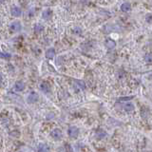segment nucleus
I'll use <instances>...</instances> for the list:
<instances>
[{
  "label": "nucleus",
  "mask_w": 152,
  "mask_h": 152,
  "mask_svg": "<svg viewBox=\"0 0 152 152\" xmlns=\"http://www.w3.org/2000/svg\"><path fill=\"white\" fill-rule=\"evenodd\" d=\"M67 134H69V136L70 138L76 139V138L78 137V135H79V129H78V127H76L74 126H70L69 129H67Z\"/></svg>",
  "instance_id": "nucleus-1"
},
{
  "label": "nucleus",
  "mask_w": 152,
  "mask_h": 152,
  "mask_svg": "<svg viewBox=\"0 0 152 152\" xmlns=\"http://www.w3.org/2000/svg\"><path fill=\"white\" fill-rule=\"evenodd\" d=\"M38 99H39L38 94L36 93V92H34V91H32V92H31V93L28 95V97H27V102L29 103V104H34V103L37 102Z\"/></svg>",
  "instance_id": "nucleus-2"
},
{
  "label": "nucleus",
  "mask_w": 152,
  "mask_h": 152,
  "mask_svg": "<svg viewBox=\"0 0 152 152\" xmlns=\"http://www.w3.org/2000/svg\"><path fill=\"white\" fill-rule=\"evenodd\" d=\"M11 13H12V16H14V17H19V16H21V14H22V11H21V9L19 8V7L17 6H12V8H11Z\"/></svg>",
  "instance_id": "nucleus-3"
},
{
  "label": "nucleus",
  "mask_w": 152,
  "mask_h": 152,
  "mask_svg": "<svg viewBox=\"0 0 152 152\" xmlns=\"http://www.w3.org/2000/svg\"><path fill=\"white\" fill-rule=\"evenodd\" d=\"M10 29L12 32H20L21 29H22V26H21L20 22H18V21H14V22H12L11 24V26H10Z\"/></svg>",
  "instance_id": "nucleus-4"
},
{
  "label": "nucleus",
  "mask_w": 152,
  "mask_h": 152,
  "mask_svg": "<svg viewBox=\"0 0 152 152\" xmlns=\"http://www.w3.org/2000/svg\"><path fill=\"white\" fill-rule=\"evenodd\" d=\"M50 135H51V137H52L54 140L58 141V140H60V139L62 138V131L59 128H55V129H53L52 131H51Z\"/></svg>",
  "instance_id": "nucleus-5"
},
{
  "label": "nucleus",
  "mask_w": 152,
  "mask_h": 152,
  "mask_svg": "<svg viewBox=\"0 0 152 152\" xmlns=\"http://www.w3.org/2000/svg\"><path fill=\"white\" fill-rule=\"evenodd\" d=\"M13 88L15 91H22L25 88V84L22 81H17L13 86Z\"/></svg>",
  "instance_id": "nucleus-6"
},
{
  "label": "nucleus",
  "mask_w": 152,
  "mask_h": 152,
  "mask_svg": "<svg viewBox=\"0 0 152 152\" xmlns=\"http://www.w3.org/2000/svg\"><path fill=\"white\" fill-rule=\"evenodd\" d=\"M46 58L48 59H53L55 57V50L53 49V48H50L49 50L46 51Z\"/></svg>",
  "instance_id": "nucleus-7"
},
{
  "label": "nucleus",
  "mask_w": 152,
  "mask_h": 152,
  "mask_svg": "<svg viewBox=\"0 0 152 152\" xmlns=\"http://www.w3.org/2000/svg\"><path fill=\"white\" fill-rule=\"evenodd\" d=\"M51 16H52V12H51V10H50V9L44 11L43 13H42V17H43V19H45V20H50V18H51Z\"/></svg>",
  "instance_id": "nucleus-8"
},
{
  "label": "nucleus",
  "mask_w": 152,
  "mask_h": 152,
  "mask_svg": "<svg viewBox=\"0 0 152 152\" xmlns=\"http://www.w3.org/2000/svg\"><path fill=\"white\" fill-rule=\"evenodd\" d=\"M105 47L108 48V50H112V49H114V48L116 47L115 41L111 40V39H107L105 42Z\"/></svg>",
  "instance_id": "nucleus-9"
},
{
  "label": "nucleus",
  "mask_w": 152,
  "mask_h": 152,
  "mask_svg": "<svg viewBox=\"0 0 152 152\" xmlns=\"http://www.w3.org/2000/svg\"><path fill=\"white\" fill-rule=\"evenodd\" d=\"M40 89H41L44 93H48V92H50V87L48 83L43 82V83H41V85H40Z\"/></svg>",
  "instance_id": "nucleus-10"
},
{
  "label": "nucleus",
  "mask_w": 152,
  "mask_h": 152,
  "mask_svg": "<svg viewBox=\"0 0 152 152\" xmlns=\"http://www.w3.org/2000/svg\"><path fill=\"white\" fill-rule=\"evenodd\" d=\"M130 9H131V5H130L128 2H125V3H123L121 5V11L124 12H129Z\"/></svg>",
  "instance_id": "nucleus-11"
},
{
  "label": "nucleus",
  "mask_w": 152,
  "mask_h": 152,
  "mask_svg": "<svg viewBox=\"0 0 152 152\" xmlns=\"http://www.w3.org/2000/svg\"><path fill=\"white\" fill-rule=\"evenodd\" d=\"M75 86L77 87V88H79V89H82V90H84V89H86V84L84 81H82V80H75Z\"/></svg>",
  "instance_id": "nucleus-12"
},
{
  "label": "nucleus",
  "mask_w": 152,
  "mask_h": 152,
  "mask_svg": "<svg viewBox=\"0 0 152 152\" xmlns=\"http://www.w3.org/2000/svg\"><path fill=\"white\" fill-rule=\"evenodd\" d=\"M38 152H50V147L45 143H39Z\"/></svg>",
  "instance_id": "nucleus-13"
},
{
  "label": "nucleus",
  "mask_w": 152,
  "mask_h": 152,
  "mask_svg": "<svg viewBox=\"0 0 152 152\" xmlns=\"http://www.w3.org/2000/svg\"><path fill=\"white\" fill-rule=\"evenodd\" d=\"M124 109L127 112H131L132 110H134V105L131 104V103H126L124 105Z\"/></svg>",
  "instance_id": "nucleus-14"
},
{
  "label": "nucleus",
  "mask_w": 152,
  "mask_h": 152,
  "mask_svg": "<svg viewBox=\"0 0 152 152\" xmlns=\"http://www.w3.org/2000/svg\"><path fill=\"white\" fill-rule=\"evenodd\" d=\"M96 136L97 138H99V139H103V138H105L107 136V132L105 130H103V129H99V130H97L96 132Z\"/></svg>",
  "instance_id": "nucleus-15"
},
{
  "label": "nucleus",
  "mask_w": 152,
  "mask_h": 152,
  "mask_svg": "<svg viewBox=\"0 0 152 152\" xmlns=\"http://www.w3.org/2000/svg\"><path fill=\"white\" fill-rule=\"evenodd\" d=\"M43 29H44V27H43V25H41V24H36L34 26L35 33H40L41 32H43Z\"/></svg>",
  "instance_id": "nucleus-16"
},
{
  "label": "nucleus",
  "mask_w": 152,
  "mask_h": 152,
  "mask_svg": "<svg viewBox=\"0 0 152 152\" xmlns=\"http://www.w3.org/2000/svg\"><path fill=\"white\" fill-rule=\"evenodd\" d=\"M11 57H12L11 53L3 52L2 50H0V59H10Z\"/></svg>",
  "instance_id": "nucleus-17"
},
{
  "label": "nucleus",
  "mask_w": 152,
  "mask_h": 152,
  "mask_svg": "<svg viewBox=\"0 0 152 152\" xmlns=\"http://www.w3.org/2000/svg\"><path fill=\"white\" fill-rule=\"evenodd\" d=\"M145 61L146 63H152V53H147L145 55Z\"/></svg>",
  "instance_id": "nucleus-18"
},
{
  "label": "nucleus",
  "mask_w": 152,
  "mask_h": 152,
  "mask_svg": "<svg viewBox=\"0 0 152 152\" xmlns=\"http://www.w3.org/2000/svg\"><path fill=\"white\" fill-rule=\"evenodd\" d=\"M73 32L75 33V34H81L82 33V29L78 28V27H75L74 29H73Z\"/></svg>",
  "instance_id": "nucleus-19"
},
{
  "label": "nucleus",
  "mask_w": 152,
  "mask_h": 152,
  "mask_svg": "<svg viewBox=\"0 0 152 152\" xmlns=\"http://www.w3.org/2000/svg\"><path fill=\"white\" fill-rule=\"evenodd\" d=\"M146 20L147 23H151L152 22V13H148V14H146Z\"/></svg>",
  "instance_id": "nucleus-20"
},
{
  "label": "nucleus",
  "mask_w": 152,
  "mask_h": 152,
  "mask_svg": "<svg viewBox=\"0 0 152 152\" xmlns=\"http://www.w3.org/2000/svg\"><path fill=\"white\" fill-rule=\"evenodd\" d=\"M133 98V96H128V97H123L121 98L120 101H128V100H131Z\"/></svg>",
  "instance_id": "nucleus-21"
},
{
  "label": "nucleus",
  "mask_w": 152,
  "mask_h": 152,
  "mask_svg": "<svg viewBox=\"0 0 152 152\" xmlns=\"http://www.w3.org/2000/svg\"><path fill=\"white\" fill-rule=\"evenodd\" d=\"M2 81V75H1V73H0V83Z\"/></svg>",
  "instance_id": "nucleus-22"
},
{
  "label": "nucleus",
  "mask_w": 152,
  "mask_h": 152,
  "mask_svg": "<svg viewBox=\"0 0 152 152\" xmlns=\"http://www.w3.org/2000/svg\"><path fill=\"white\" fill-rule=\"evenodd\" d=\"M19 152H23V151H19Z\"/></svg>",
  "instance_id": "nucleus-23"
}]
</instances>
